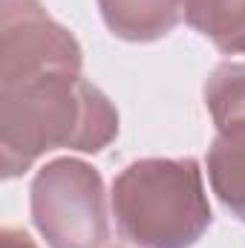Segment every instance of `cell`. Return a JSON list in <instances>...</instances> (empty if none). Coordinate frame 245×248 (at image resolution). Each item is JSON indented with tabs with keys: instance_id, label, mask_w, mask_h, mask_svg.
Masks as SVG:
<instances>
[{
	"instance_id": "obj_8",
	"label": "cell",
	"mask_w": 245,
	"mask_h": 248,
	"mask_svg": "<svg viewBox=\"0 0 245 248\" xmlns=\"http://www.w3.org/2000/svg\"><path fill=\"white\" fill-rule=\"evenodd\" d=\"M205 107L216 130L245 122V61H225L208 75Z\"/></svg>"
},
{
	"instance_id": "obj_5",
	"label": "cell",
	"mask_w": 245,
	"mask_h": 248,
	"mask_svg": "<svg viewBox=\"0 0 245 248\" xmlns=\"http://www.w3.org/2000/svg\"><path fill=\"white\" fill-rule=\"evenodd\" d=\"M107 29L130 44L170 35L182 17V0H98Z\"/></svg>"
},
{
	"instance_id": "obj_3",
	"label": "cell",
	"mask_w": 245,
	"mask_h": 248,
	"mask_svg": "<svg viewBox=\"0 0 245 248\" xmlns=\"http://www.w3.org/2000/svg\"><path fill=\"white\" fill-rule=\"evenodd\" d=\"M29 208L49 248H101L110 237L104 179L81 159L46 162L32 179Z\"/></svg>"
},
{
	"instance_id": "obj_1",
	"label": "cell",
	"mask_w": 245,
	"mask_h": 248,
	"mask_svg": "<svg viewBox=\"0 0 245 248\" xmlns=\"http://www.w3.org/2000/svg\"><path fill=\"white\" fill-rule=\"evenodd\" d=\"M116 136L119 113L113 101L81 75H46L0 87V162L6 179L26 173L49 150L101 153Z\"/></svg>"
},
{
	"instance_id": "obj_9",
	"label": "cell",
	"mask_w": 245,
	"mask_h": 248,
	"mask_svg": "<svg viewBox=\"0 0 245 248\" xmlns=\"http://www.w3.org/2000/svg\"><path fill=\"white\" fill-rule=\"evenodd\" d=\"M0 248H38V246H35V240H32L26 231L6 225V228L0 231Z\"/></svg>"
},
{
	"instance_id": "obj_4",
	"label": "cell",
	"mask_w": 245,
	"mask_h": 248,
	"mask_svg": "<svg viewBox=\"0 0 245 248\" xmlns=\"http://www.w3.org/2000/svg\"><path fill=\"white\" fill-rule=\"evenodd\" d=\"M81 46L69 29L49 17L41 0H3L0 87L46 75H81Z\"/></svg>"
},
{
	"instance_id": "obj_2",
	"label": "cell",
	"mask_w": 245,
	"mask_h": 248,
	"mask_svg": "<svg viewBox=\"0 0 245 248\" xmlns=\"http://www.w3.org/2000/svg\"><path fill=\"white\" fill-rule=\"evenodd\" d=\"M119 234L136 248H193L214 222L199 162L138 159L113 182Z\"/></svg>"
},
{
	"instance_id": "obj_6",
	"label": "cell",
	"mask_w": 245,
	"mask_h": 248,
	"mask_svg": "<svg viewBox=\"0 0 245 248\" xmlns=\"http://www.w3.org/2000/svg\"><path fill=\"white\" fill-rule=\"evenodd\" d=\"M208 179L216 199L245 222V122L216 130L208 147Z\"/></svg>"
},
{
	"instance_id": "obj_7",
	"label": "cell",
	"mask_w": 245,
	"mask_h": 248,
	"mask_svg": "<svg viewBox=\"0 0 245 248\" xmlns=\"http://www.w3.org/2000/svg\"><path fill=\"white\" fill-rule=\"evenodd\" d=\"M182 12L219 52L245 55V0H182Z\"/></svg>"
}]
</instances>
